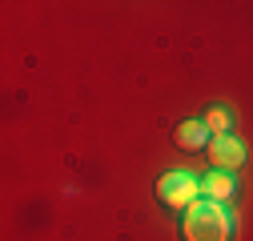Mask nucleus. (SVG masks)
Here are the masks:
<instances>
[{"label": "nucleus", "instance_id": "nucleus-1", "mask_svg": "<svg viewBox=\"0 0 253 241\" xmlns=\"http://www.w3.org/2000/svg\"><path fill=\"white\" fill-rule=\"evenodd\" d=\"M181 237L185 241H229L233 237V217L225 205L217 201H193L185 209V221H181Z\"/></svg>", "mask_w": 253, "mask_h": 241}, {"label": "nucleus", "instance_id": "nucleus-2", "mask_svg": "<svg viewBox=\"0 0 253 241\" xmlns=\"http://www.w3.org/2000/svg\"><path fill=\"white\" fill-rule=\"evenodd\" d=\"M157 201L173 213H185L193 201H201V177L193 173H165L157 181Z\"/></svg>", "mask_w": 253, "mask_h": 241}, {"label": "nucleus", "instance_id": "nucleus-3", "mask_svg": "<svg viewBox=\"0 0 253 241\" xmlns=\"http://www.w3.org/2000/svg\"><path fill=\"white\" fill-rule=\"evenodd\" d=\"M205 153H209V165H213L217 173H233V169L245 165V145H241L237 137H213Z\"/></svg>", "mask_w": 253, "mask_h": 241}, {"label": "nucleus", "instance_id": "nucleus-4", "mask_svg": "<svg viewBox=\"0 0 253 241\" xmlns=\"http://www.w3.org/2000/svg\"><path fill=\"white\" fill-rule=\"evenodd\" d=\"M233 193H237V181H233V173H205L201 177V197L205 201H217V205H225V201H233Z\"/></svg>", "mask_w": 253, "mask_h": 241}, {"label": "nucleus", "instance_id": "nucleus-5", "mask_svg": "<svg viewBox=\"0 0 253 241\" xmlns=\"http://www.w3.org/2000/svg\"><path fill=\"white\" fill-rule=\"evenodd\" d=\"M173 141L185 149V153H201V149H209L213 133L201 125V120H181V125H177V133H173Z\"/></svg>", "mask_w": 253, "mask_h": 241}, {"label": "nucleus", "instance_id": "nucleus-6", "mask_svg": "<svg viewBox=\"0 0 253 241\" xmlns=\"http://www.w3.org/2000/svg\"><path fill=\"white\" fill-rule=\"evenodd\" d=\"M201 125H205L213 137H229V129H233V113H229L225 105H209V113H205Z\"/></svg>", "mask_w": 253, "mask_h": 241}]
</instances>
